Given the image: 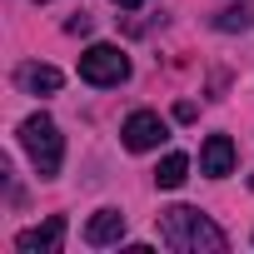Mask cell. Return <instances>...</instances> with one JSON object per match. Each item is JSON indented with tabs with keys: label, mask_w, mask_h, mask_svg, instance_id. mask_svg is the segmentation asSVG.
<instances>
[{
	"label": "cell",
	"mask_w": 254,
	"mask_h": 254,
	"mask_svg": "<svg viewBox=\"0 0 254 254\" xmlns=\"http://www.w3.org/2000/svg\"><path fill=\"white\" fill-rule=\"evenodd\" d=\"M60 244H65V214H50L45 224L15 234V249H20V254H55Z\"/></svg>",
	"instance_id": "5b68a950"
},
{
	"label": "cell",
	"mask_w": 254,
	"mask_h": 254,
	"mask_svg": "<svg viewBox=\"0 0 254 254\" xmlns=\"http://www.w3.org/2000/svg\"><path fill=\"white\" fill-rule=\"evenodd\" d=\"M249 190H254V175H249Z\"/></svg>",
	"instance_id": "4fadbf2b"
},
{
	"label": "cell",
	"mask_w": 254,
	"mask_h": 254,
	"mask_svg": "<svg viewBox=\"0 0 254 254\" xmlns=\"http://www.w3.org/2000/svg\"><path fill=\"white\" fill-rule=\"evenodd\" d=\"M65 30H70V35H85V30H90V15H75V20H65Z\"/></svg>",
	"instance_id": "8fae6325"
},
{
	"label": "cell",
	"mask_w": 254,
	"mask_h": 254,
	"mask_svg": "<svg viewBox=\"0 0 254 254\" xmlns=\"http://www.w3.org/2000/svg\"><path fill=\"white\" fill-rule=\"evenodd\" d=\"M160 239H165L170 249H180V254H224V249H229L224 229H219L209 214L190 209V204H175V209L160 214Z\"/></svg>",
	"instance_id": "6da1fadb"
},
{
	"label": "cell",
	"mask_w": 254,
	"mask_h": 254,
	"mask_svg": "<svg viewBox=\"0 0 254 254\" xmlns=\"http://www.w3.org/2000/svg\"><path fill=\"white\" fill-rule=\"evenodd\" d=\"M15 80H20L30 95H55V90L65 85V75H60L55 65H20V70H15Z\"/></svg>",
	"instance_id": "ba28073f"
},
{
	"label": "cell",
	"mask_w": 254,
	"mask_h": 254,
	"mask_svg": "<svg viewBox=\"0 0 254 254\" xmlns=\"http://www.w3.org/2000/svg\"><path fill=\"white\" fill-rule=\"evenodd\" d=\"M20 145H25V155H30V165H35L40 180H55L60 175V165H65V135L55 130L50 115H30L20 125Z\"/></svg>",
	"instance_id": "7a4b0ae2"
},
{
	"label": "cell",
	"mask_w": 254,
	"mask_h": 254,
	"mask_svg": "<svg viewBox=\"0 0 254 254\" xmlns=\"http://www.w3.org/2000/svg\"><path fill=\"white\" fill-rule=\"evenodd\" d=\"M120 239H125V214L120 209H95L90 224H85V244L105 249V244H120Z\"/></svg>",
	"instance_id": "52a82bcc"
},
{
	"label": "cell",
	"mask_w": 254,
	"mask_h": 254,
	"mask_svg": "<svg viewBox=\"0 0 254 254\" xmlns=\"http://www.w3.org/2000/svg\"><path fill=\"white\" fill-rule=\"evenodd\" d=\"M120 140H125V150L145 155V150H160V140H170V125H165V120H160L155 110H135L130 120H125Z\"/></svg>",
	"instance_id": "277c9868"
},
{
	"label": "cell",
	"mask_w": 254,
	"mask_h": 254,
	"mask_svg": "<svg viewBox=\"0 0 254 254\" xmlns=\"http://www.w3.org/2000/svg\"><path fill=\"white\" fill-rule=\"evenodd\" d=\"M80 80L85 85H100V90L125 85V80H130V55H125L120 45H90L80 55Z\"/></svg>",
	"instance_id": "3957f363"
},
{
	"label": "cell",
	"mask_w": 254,
	"mask_h": 254,
	"mask_svg": "<svg viewBox=\"0 0 254 254\" xmlns=\"http://www.w3.org/2000/svg\"><path fill=\"white\" fill-rule=\"evenodd\" d=\"M115 5H120V10H135V5H145V0H115Z\"/></svg>",
	"instance_id": "7c38bea8"
},
{
	"label": "cell",
	"mask_w": 254,
	"mask_h": 254,
	"mask_svg": "<svg viewBox=\"0 0 254 254\" xmlns=\"http://www.w3.org/2000/svg\"><path fill=\"white\" fill-rule=\"evenodd\" d=\"M185 180H190V160H185L180 150H175V155H165V160H160V170H155V185H160V190H180Z\"/></svg>",
	"instance_id": "9c48e42d"
},
{
	"label": "cell",
	"mask_w": 254,
	"mask_h": 254,
	"mask_svg": "<svg viewBox=\"0 0 254 254\" xmlns=\"http://www.w3.org/2000/svg\"><path fill=\"white\" fill-rule=\"evenodd\" d=\"M214 25H219V30H249V25H254V5H229V10L214 15Z\"/></svg>",
	"instance_id": "30bf717a"
},
{
	"label": "cell",
	"mask_w": 254,
	"mask_h": 254,
	"mask_svg": "<svg viewBox=\"0 0 254 254\" xmlns=\"http://www.w3.org/2000/svg\"><path fill=\"white\" fill-rule=\"evenodd\" d=\"M199 170H204L209 180L234 175V140H229V135H209L204 150H199Z\"/></svg>",
	"instance_id": "8992f818"
}]
</instances>
